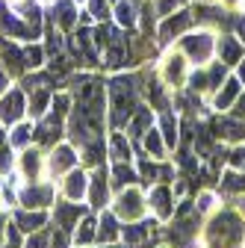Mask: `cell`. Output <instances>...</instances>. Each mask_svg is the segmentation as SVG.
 Segmentation results:
<instances>
[{"label":"cell","instance_id":"1","mask_svg":"<svg viewBox=\"0 0 245 248\" xmlns=\"http://www.w3.org/2000/svg\"><path fill=\"white\" fill-rule=\"evenodd\" d=\"M109 101H112V115L109 121L115 127L127 124L130 115L136 112V89H133V80L130 77H115L109 83Z\"/></svg>","mask_w":245,"mask_h":248},{"label":"cell","instance_id":"2","mask_svg":"<svg viewBox=\"0 0 245 248\" xmlns=\"http://www.w3.org/2000/svg\"><path fill=\"white\" fill-rule=\"evenodd\" d=\"M242 236H245V225L233 213H222L219 219L210 225L207 242H210V248H239Z\"/></svg>","mask_w":245,"mask_h":248},{"label":"cell","instance_id":"3","mask_svg":"<svg viewBox=\"0 0 245 248\" xmlns=\"http://www.w3.org/2000/svg\"><path fill=\"white\" fill-rule=\"evenodd\" d=\"M65 112H68V98L65 95H59L56 101H53V112L42 121V127H39V142H53L56 136H59V127H62V118H65Z\"/></svg>","mask_w":245,"mask_h":248},{"label":"cell","instance_id":"4","mask_svg":"<svg viewBox=\"0 0 245 248\" xmlns=\"http://www.w3.org/2000/svg\"><path fill=\"white\" fill-rule=\"evenodd\" d=\"M142 210H145V204H142V195H139L136 189L121 192L118 201H115V213L121 216V219H139Z\"/></svg>","mask_w":245,"mask_h":248},{"label":"cell","instance_id":"5","mask_svg":"<svg viewBox=\"0 0 245 248\" xmlns=\"http://www.w3.org/2000/svg\"><path fill=\"white\" fill-rule=\"evenodd\" d=\"M24 112V98H21V92H9L6 98H0V121H6V124H15Z\"/></svg>","mask_w":245,"mask_h":248},{"label":"cell","instance_id":"6","mask_svg":"<svg viewBox=\"0 0 245 248\" xmlns=\"http://www.w3.org/2000/svg\"><path fill=\"white\" fill-rule=\"evenodd\" d=\"M53 201V189L50 186H30L21 192V204H27L30 210H42Z\"/></svg>","mask_w":245,"mask_h":248},{"label":"cell","instance_id":"7","mask_svg":"<svg viewBox=\"0 0 245 248\" xmlns=\"http://www.w3.org/2000/svg\"><path fill=\"white\" fill-rule=\"evenodd\" d=\"M0 24H3L12 36H21V39H36V30L30 27V24H21V21H18V18L3 6V0H0Z\"/></svg>","mask_w":245,"mask_h":248},{"label":"cell","instance_id":"8","mask_svg":"<svg viewBox=\"0 0 245 248\" xmlns=\"http://www.w3.org/2000/svg\"><path fill=\"white\" fill-rule=\"evenodd\" d=\"M74 163H77V157H74V151H71L68 145H59V148L50 154V171H53V174L68 171Z\"/></svg>","mask_w":245,"mask_h":248},{"label":"cell","instance_id":"9","mask_svg":"<svg viewBox=\"0 0 245 248\" xmlns=\"http://www.w3.org/2000/svg\"><path fill=\"white\" fill-rule=\"evenodd\" d=\"M183 47H186V53L195 62H204L213 50V42H210V36H192V39H183Z\"/></svg>","mask_w":245,"mask_h":248},{"label":"cell","instance_id":"10","mask_svg":"<svg viewBox=\"0 0 245 248\" xmlns=\"http://www.w3.org/2000/svg\"><path fill=\"white\" fill-rule=\"evenodd\" d=\"M83 213H86V210L77 207V204H56V225L62 228V231H71L74 222L80 219Z\"/></svg>","mask_w":245,"mask_h":248},{"label":"cell","instance_id":"11","mask_svg":"<svg viewBox=\"0 0 245 248\" xmlns=\"http://www.w3.org/2000/svg\"><path fill=\"white\" fill-rule=\"evenodd\" d=\"M109 195V186H107V171L98 169L95 177H92V207H104Z\"/></svg>","mask_w":245,"mask_h":248},{"label":"cell","instance_id":"12","mask_svg":"<svg viewBox=\"0 0 245 248\" xmlns=\"http://www.w3.org/2000/svg\"><path fill=\"white\" fill-rule=\"evenodd\" d=\"M151 207H154V213L160 216V219H166V216L171 213V192L166 189V186H157V189L151 192Z\"/></svg>","mask_w":245,"mask_h":248},{"label":"cell","instance_id":"13","mask_svg":"<svg viewBox=\"0 0 245 248\" xmlns=\"http://www.w3.org/2000/svg\"><path fill=\"white\" fill-rule=\"evenodd\" d=\"M53 12H56V24H59V27H65V30L74 27V21H77V9H74L71 0H56Z\"/></svg>","mask_w":245,"mask_h":248},{"label":"cell","instance_id":"14","mask_svg":"<svg viewBox=\"0 0 245 248\" xmlns=\"http://www.w3.org/2000/svg\"><path fill=\"white\" fill-rule=\"evenodd\" d=\"M3 59H6V68H9V74H21V71L27 68L24 50H18L15 45H3Z\"/></svg>","mask_w":245,"mask_h":248},{"label":"cell","instance_id":"15","mask_svg":"<svg viewBox=\"0 0 245 248\" xmlns=\"http://www.w3.org/2000/svg\"><path fill=\"white\" fill-rule=\"evenodd\" d=\"M65 195L71 201H80L86 195V174L83 171H71L68 174V180H65Z\"/></svg>","mask_w":245,"mask_h":248},{"label":"cell","instance_id":"16","mask_svg":"<svg viewBox=\"0 0 245 248\" xmlns=\"http://www.w3.org/2000/svg\"><path fill=\"white\" fill-rule=\"evenodd\" d=\"M92 42H95V39H92L89 30H80L77 39H74V50H77L86 62H95V45H92Z\"/></svg>","mask_w":245,"mask_h":248},{"label":"cell","instance_id":"17","mask_svg":"<svg viewBox=\"0 0 245 248\" xmlns=\"http://www.w3.org/2000/svg\"><path fill=\"white\" fill-rule=\"evenodd\" d=\"M15 225L21 228V231H27V233H33V231H39L42 225H45V213H18L15 216Z\"/></svg>","mask_w":245,"mask_h":248},{"label":"cell","instance_id":"18","mask_svg":"<svg viewBox=\"0 0 245 248\" xmlns=\"http://www.w3.org/2000/svg\"><path fill=\"white\" fill-rule=\"evenodd\" d=\"M189 21H192V18H189L186 12H180L177 18H168V21L163 24V30H160V36H163V39H171V36H177V33H183V30H186V27H189Z\"/></svg>","mask_w":245,"mask_h":248},{"label":"cell","instance_id":"19","mask_svg":"<svg viewBox=\"0 0 245 248\" xmlns=\"http://www.w3.org/2000/svg\"><path fill=\"white\" fill-rule=\"evenodd\" d=\"M21 169H24V174L30 177V180H36L39 177V171H42V157L36 151H24V157H21Z\"/></svg>","mask_w":245,"mask_h":248},{"label":"cell","instance_id":"20","mask_svg":"<svg viewBox=\"0 0 245 248\" xmlns=\"http://www.w3.org/2000/svg\"><path fill=\"white\" fill-rule=\"evenodd\" d=\"M216 130H219V136H225V139H242V136H245V127H242L239 121H219Z\"/></svg>","mask_w":245,"mask_h":248},{"label":"cell","instance_id":"21","mask_svg":"<svg viewBox=\"0 0 245 248\" xmlns=\"http://www.w3.org/2000/svg\"><path fill=\"white\" fill-rule=\"evenodd\" d=\"M98 236L104 242H112L118 236V228H115V219L112 216H101V222H98Z\"/></svg>","mask_w":245,"mask_h":248},{"label":"cell","instance_id":"22","mask_svg":"<svg viewBox=\"0 0 245 248\" xmlns=\"http://www.w3.org/2000/svg\"><path fill=\"white\" fill-rule=\"evenodd\" d=\"M109 151H112V157H115V160H121V163L130 160V145H127V139H124V136H118V133L112 136Z\"/></svg>","mask_w":245,"mask_h":248},{"label":"cell","instance_id":"23","mask_svg":"<svg viewBox=\"0 0 245 248\" xmlns=\"http://www.w3.org/2000/svg\"><path fill=\"white\" fill-rule=\"evenodd\" d=\"M47 104H50V95H47L45 89H36V92H33V101H30V112H33L36 118H42Z\"/></svg>","mask_w":245,"mask_h":248},{"label":"cell","instance_id":"24","mask_svg":"<svg viewBox=\"0 0 245 248\" xmlns=\"http://www.w3.org/2000/svg\"><path fill=\"white\" fill-rule=\"evenodd\" d=\"M145 148H148V154H154V157H163L166 145H163L160 130H148V136H145Z\"/></svg>","mask_w":245,"mask_h":248},{"label":"cell","instance_id":"25","mask_svg":"<svg viewBox=\"0 0 245 248\" xmlns=\"http://www.w3.org/2000/svg\"><path fill=\"white\" fill-rule=\"evenodd\" d=\"M148 236V225H130V228H124V239H127V245H133V248H139V242Z\"/></svg>","mask_w":245,"mask_h":248},{"label":"cell","instance_id":"26","mask_svg":"<svg viewBox=\"0 0 245 248\" xmlns=\"http://www.w3.org/2000/svg\"><path fill=\"white\" fill-rule=\"evenodd\" d=\"M236 89H239L236 80H228V83H225V89L219 92V98H216V107H219V109H225V107L236 98Z\"/></svg>","mask_w":245,"mask_h":248},{"label":"cell","instance_id":"27","mask_svg":"<svg viewBox=\"0 0 245 248\" xmlns=\"http://www.w3.org/2000/svg\"><path fill=\"white\" fill-rule=\"evenodd\" d=\"M239 45L233 39H222V62H236L239 59Z\"/></svg>","mask_w":245,"mask_h":248},{"label":"cell","instance_id":"28","mask_svg":"<svg viewBox=\"0 0 245 248\" xmlns=\"http://www.w3.org/2000/svg\"><path fill=\"white\" fill-rule=\"evenodd\" d=\"M112 177H115V180H112L115 186H124V183H133V180H136V174H133V171H130L127 166H115Z\"/></svg>","mask_w":245,"mask_h":248},{"label":"cell","instance_id":"29","mask_svg":"<svg viewBox=\"0 0 245 248\" xmlns=\"http://www.w3.org/2000/svg\"><path fill=\"white\" fill-rule=\"evenodd\" d=\"M148 124H151V109H139V112H136V118L130 121V130H133V133H142Z\"/></svg>","mask_w":245,"mask_h":248},{"label":"cell","instance_id":"30","mask_svg":"<svg viewBox=\"0 0 245 248\" xmlns=\"http://www.w3.org/2000/svg\"><path fill=\"white\" fill-rule=\"evenodd\" d=\"M95 222H92V219H83V228L77 231V242L80 245H86V242H92V236H95Z\"/></svg>","mask_w":245,"mask_h":248},{"label":"cell","instance_id":"31","mask_svg":"<svg viewBox=\"0 0 245 248\" xmlns=\"http://www.w3.org/2000/svg\"><path fill=\"white\" fill-rule=\"evenodd\" d=\"M180 74H183V62H180L177 56H171V59H168V65H166V77L177 83V80H180Z\"/></svg>","mask_w":245,"mask_h":248},{"label":"cell","instance_id":"32","mask_svg":"<svg viewBox=\"0 0 245 248\" xmlns=\"http://www.w3.org/2000/svg\"><path fill=\"white\" fill-rule=\"evenodd\" d=\"M163 136H166V142H168V145H174V142H177V124L171 121V115H166V118H163Z\"/></svg>","mask_w":245,"mask_h":248},{"label":"cell","instance_id":"33","mask_svg":"<svg viewBox=\"0 0 245 248\" xmlns=\"http://www.w3.org/2000/svg\"><path fill=\"white\" fill-rule=\"evenodd\" d=\"M133 21H136V15H133V6H130V3H118V24L130 27Z\"/></svg>","mask_w":245,"mask_h":248},{"label":"cell","instance_id":"34","mask_svg":"<svg viewBox=\"0 0 245 248\" xmlns=\"http://www.w3.org/2000/svg\"><path fill=\"white\" fill-rule=\"evenodd\" d=\"M24 59H27V65L39 68V65H42V47H27V50H24Z\"/></svg>","mask_w":245,"mask_h":248},{"label":"cell","instance_id":"35","mask_svg":"<svg viewBox=\"0 0 245 248\" xmlns=\"http://www.w3.org/2000/svg\"><path fill=\"white\" fill-rule=\"evenodd\" d=\"M30 133H33V130H30L27 124L15 127V133H12V145H27V142H30Z\"/></svg>","mask_w":245,"mask_h":248},{"label":"cell","instance_id":"36","mask_svg":"<svg viewBox=\"0 0 245 248\" xmlns=\"http://www.w3.org/2000/svg\"><path fill=\"white\" fill-rule=\"evenodd\" d=\"M9 166H12V154H9L6 145H0V174L9 171Z\"/></svg>","mask_w":245,"mask_h":248},{"label":"cell","instance_id":"37","mask_svg":"<svg viewBox=\"0 0 245 248\" xmlns=\"http://www.w3.org/2000/svg\"><path fill=\"white\" fill-rule=\"evenodd\" d=\"M47 245H50V239H47V233H42V231L27 242V248H47Z\"/></svg>","mask_w":245,"mask_h":248},{"label":"cell","instance_id":"38","mask_svg":"<svg viewBox=\"0 0 245 248\" xmlns=\"http://www.w3.org/2000/svg\"><path fill=\"white\" fill-rule=\"evenodd\" d=\"M50 245H53V248H68V231L59 228V231H56V236L50 239Z\"/></svg>","mask_w":245,"mask_h":248},{"label":"cell","instance_id":"39","mask_svg":"<svg viewBox=\"0 0 245 248\" xmlns=\"http://www.w3.org/2000/svg\"><path fill=\"white\" fill-rule=\"evenodd\" d=\"M92 15L95 18H107V0H92Z\"/></svg>","mask_w":245,"mask_h":248},{"label":"cell","instance_id":"40","mask_svg":"<svg viewBox=\"0 0 245 248\" xmlns=\"http://www.w3.org/2000/svg\"><path fill=\"white\" fill-rule=\"evenodd\" d=\"M142 174H145V177H157V174H160V169H157V166H151V163L145 160V163H142Z\"/></svg>","mask_w":245,"mask_h":248},{"label":"cell","instance_id":"41","mask_svg":"<svg viewBox=\"0 0 245 248\" xmlns=\"http://www.w3.org/2000/svg\"><path fill=\"white\" fill-rule=\"evenodd\" d=\"M233 163H236V166L245 163V151H233Z\"/></svg>","mask_w":245,"mask_h":248},{"label":"cell","instance_id":"42","mask_svg":"<svg viewBox=\"0 0 245 248\" xmlns=\"http://www.w3.org/2000/svg\"><path fill=\"white\" fill-rule=\"evenodd\" d=\"M236 115L245 118V98H239V104H236Z\"/></svg>","mask_w":245,"mask_h":248},{"label":"cell","instance_id":"43","mask_svg":"<svg viewBox=\"0 0 245 248\" xmlns=\"http://www.w3.org/2000/svg\"><path fill=\"white\" fill-rule=\"evenodd\" d=\"M3 231H6V219H0V239H3Z\"/></svg>","mask_w":245,"mask_h":248},{"label":"cell","instance_id":"44","mask_svg":"<svg viewBox=\"0 0 245 248\" xmlns=\"http://www.w3.org/2000/svg\"><path fill=\"white\" fill-rule=\"evenodd\" d=\"M3 86H6V77H3V71H0V92H3Z\"/></svg>","mask_w":245,"mask_h":248},{"label":"cell","instance_id":"45","mask_svg":"<svg viewBox=\"0 0 245 248\" xmlns=\"http://www.w3.org/2000/svg\"><path fill=\"white\" fill-rule=\"evenodd\" d=\"M239 77L245 80V62H242V65H239Z\"/></svg>","mask_w":245,"mask_h":248},{"label":"cell","instance_id":"46","mask_svg":"<svg viewBox=\"0 0 245 248\" xmlns=\"http://www.w3.org/2000/svg\"><path fill=\"white\" fill-rule=\"evenodd\" d=\"M239 33H242V36H245V21H239Z\"/></svg>","mask_w":245,"mask_h":248},{"label":"cell","instance_id":"47","mask_svg":"<svg viewBox=\"0 0 245 248\" xmlns=\"http://www.w3.org/2000/svg\"><path fill=\"white\" fill-rule=\"evenodd\" d=\"M0 142H3V133H0Z\"/></svg>","mask_w":245,"mask_h":248},{"label":"cell","instance_id":"48","mask_svg":"<svg viewBox=\"0 0 245 248\" xmlns=\"http://www.w3.org/2000/svg\"><path fill=\"white\" fill-rule=\"evenodd\" d=\"M107 248H112V245H107Z\"/></svg>","mask_w":245,"mask_h":248},{"label":"cell","instance_id":"49","mask_svg":"<svg viewBox=\"0 0 245 248\" xmlns=\"http://www.w3.org/2000/svg\"><path fill=\"white\" fill-rule=\"evenodd\" d=\"M230 3H233V0H230Z\"/></svg>","mask_w":245,"mask_h":248}]
</instances>
